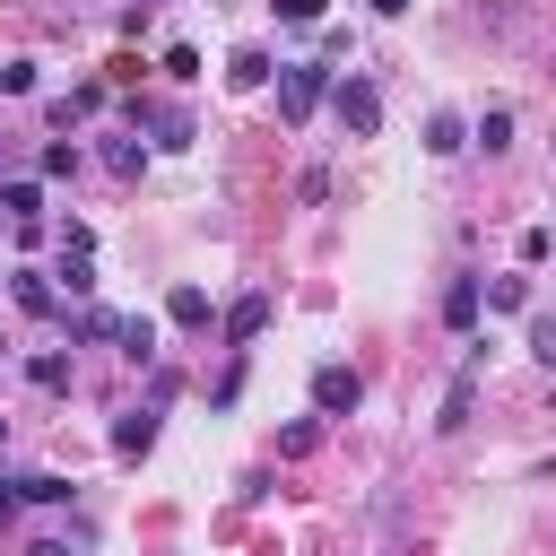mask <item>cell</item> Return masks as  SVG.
<instances>
[{
  "label": "cell",
  "mask_w": 556,
  "mask_h": 556,
  "mask_svg": "<svg viewBox=\"0 0 556 556\" xmlns=\"http://www.w3.org/2000/svg\"><path fill=\"white\" fill-rule=\"evenodd\" d=\"M9 495L17 504H70V478L61 469H35V478H9Z\"/></svg>",
  "instance_id": "30bf717a"
},
{
  "label": "cell",
  "mask_w": 556,
  "mask_h": 556,
  "mask_svg": "<svg viewBox=\"0 0 556 556\" xmlns=\"http://www.w3.org/2000/svg\"><path fill=\"white\" fill-rule=\"evenodd\" d=\"M139 9H165V0H139Z\"/></svg>",
  "instance_id": "4dcf8cb0"
},
{
  "label": "cell",
  "mask_w": 556,
  "mask_h": 556,
  "mask_svg": "<svg viewBox=\"0 0 556 556\" xmlns=\"http://www.w3.org/2000/svg\"><path fill=\"white\" fill-rule=\"evenodd\" d=\"M113 330H122L113 304H87V313H78V339H113Z\"/></svg>",
  "instance_id": "603a6c76"
},
{
  "label": "cell",
  "mask_w": 556,
  "mask_h": 556,
  "mask_svg": "<svg viewBox=\"0 0 556 556\" xmlns=\"http://www.w3.org/2000/svg\"><path fill=\"white\" fill-rule=\"evenodd\" d=\"M61 278H70V295H96V261L87 252H61Z\"/></svg>",
  "instance_id": "7402d4cb"
},
{
  "label": "cell",
  "mask_w": 556,
  "mask_h": 556,
  "mask_svg": "<svg viewBox=\"0 0 556 556\" xmlns=\"http://www.w3.org/2000/svg\"><path fill=\"white\" fill-rule=\"evenodd\" d=\"M530 356H539V365H556V321H547V313L530 321Z\"/></svg>",
  "instance_id": "4316f807"
},
{
  "label": "cell",
  "mask_w": 556,
  "mask_h": 556,
  "mask_svg": "<svg viewBox=\"0 0 556 556\" xmlns=\"http://www.w3.org/2000/svg\"><path fill=\"white\" fill-rule=\"evenodd\" d=\"M313 443H321V426H313V417H304V426H287V434H278V452H287V460H304V452H313Z\"/></svg>",
  "instance_id": "cb8c5ba5"
},
{
  "label": "cell",
  "mask_w": 556,
  "mask_h": 556,
  "mask_svg": "<svg viewBox=\"0 0 556 556\" xmlns=\"http://www.w3.org/2000/svg\"><path fill=\"white\" fill-rule=\"evenodd\" d=\"M478 304H486V295H478V278L460 269V278L443 287V321H452V330H478Z\"/></svg>",
  "instance_id": "52a82bcc"
},
{
  "label": "cell",
  "mask_w": 556,
  "mask_h": 556,
  "mask_svg": "<svg viewBox=\"0 0 556 556\" xmlns=\"http://www.w3.org/2000/svg\"><path fill=\"white\" fill-rule=\"evenodd\" d=\"M365 408V374L356 365H313V417H356Z\"/></svg>",
  "instance_id": "7a4b0ae2"
},
{
  "label": "cell",
  "mask_w": 556,
  "mask_h": 556,
  "mask_svg": "<svg viewBox=\"0 0 556 556\" xmlns=\"http://www.w3.org/2000/svg\"><path fill=\"white\" fill-rule=\"evenodd\" d=\"M139 122L156 130V148H191V122H182V113H165V104H139Z\"/></svg>",
  "instance_id": "4fadbf2b"
},
{
  "label": "cell",
  "mask_w": 556,
  "mask_h": 556,
  "mask_svg": "<svg viewBox=\"0 0 556 556\" xmlns=\"http://www.w3.org/2000/svg\"><path fill=\"white\" fill-rule=\"evenodd\" d=\"M113 339H122V356H130V365H156V313H122V330H113Z\"/></svg>",
  "instance_id": "ba28073f"
},
{
  "label": "cell",
  "mask_w": 556,
  "mask_h": 556,
  "mask_svg": "<svg viewBox=\"0 0 556 556\" xmlns=\"http://www.w3.org/2000/svg\"><path fill=\"white\" fill-rule=\"evenodd\" d=\"M43 208V182H0V226H35Z\"/></svg>",
  "instance_id": "8fae6325"
},
{
  "label": "cell",
  "mask_w": 556,
  "mask_h": 556,
  "mask_svg": "<svg viewBox=\"0 0 556 556\" xmlns=\"http://www.w3.org/2000/svg\"><path fill=\"white\" fill-rule=\"evenodd\" d=\"M321 96H330V70L321 61H278V113L287 122H313Z\"/></svg>",
  "instance_id": "6da1fadb"
},
{
  "label": "cell",
  "mask_w": 556,
  "mask_h": 556,
  "mask_svg": "<svg viewBox=\"0 0 556 556\" xmlns=\"http://www.w3.org/2000/svg\"><path fill=\"white\" fill-rule=\"evenodd\" d=\"M460 148H469L460 113H434V122H426V156H460Z\"/></svg>",
  "instance_id": "5bb4252c"
},
{
  "label": "cell",
  "mask_w": 556,
  "mask_h": 556,
  "mask_svg": "<svg viewBox=\"0 0 556 556\" xmlns=\"http://www.w3.org/2000/svg\"><path fill=\"white\" fill-rule=\"evenodd\" d=\"M26 382H35V391H70V356H61V348L26 356Z\"/></svg>",
  "instance_id": "2e32d148"
},
{
  "label": "cell",
  "mask_w": 556,
  "mask_h": 556,
  "mask_svg": "<svg viewBox=\"0 0 556 556\" xmlns=\"http://www.w3.org/2000/svg\"><path fill=\"white\" fill-rule=\"evenodd\" d=\"M374 9H382V17H400V9H408V0H374Z\"/></svg>",
  "instance_id": "f546056e"
},
{
  "label": "cell",
  "mask_w": 556,
  "mask_h": 556,
  "mask_svg": "<svg viewBox=\"0 0 556 556\" xmlns=\"http://www.w3.org/2000/svg\"><path fill=\"white\" fill-rule=\"evenodd\" d=\"M330 104H339V130H356V139L382 130V96H374V78H330Z\"/></svg>",
  "instance_id": "3957f363"
},
{
  "label": "cell",
  "mask_w": 556,
  "mask_h": 556,
  "mask_svg": "<svg viewBox=\"0 0 556 556\" xmlns=\"http://www.w3.org/2000/svg\"><path fill=\"white\" fill-rule=\"evenodd\" d=\"M226 87H269V52H235L226 61Z\"/></svg>",
  "instance_id": "ac0fdd59"
},
{
  "label": "cell",
  "mask_w": 556,
  "mask_h": 556,
  "mask_svg": "<svg viewBox=\"0 0 556 556\" xmlns=\"http://www.w3.org/2000/svg\"><path fill=\"white\" fill-rule=\"evenodd\" d=\"M104 165H113V174L130 182V174L148 165V148H139V130H122V139H104Z\"/></svg>",
  "instance_id": "e0dca14e"
},
{
  "label": "cell",
  "mask_w": 556,
  "mask_h": 556,
  "mask_svg": "<svg viewBox=\"0 0 556 556\" xmlns=\"http://www.w3.org/2000/svg\"><path fill=\"white\" fill-rule=\"evenodd\" d=\"M35 87V61H0V96H26Z\"/></svg>",
  "instance_id": "484cf974"
},
{
  "label": "cell",
  "mask_w": 556,
  "mask_h": 556,
  "mask_svg": "<svg viewBox=\"0 0 556 556\" xmlns=\"http://www.w3.org/2000/svg\"><path fill=\"white\" fill-rule=\"evenodd\" d=\"M0 443H9V417H0Z\"/></svg>",
  "instance_id": "1f68e13d"
},
{
  "label": "cell",
  "mask_w": 556,
  "mask_h": 556,
  "mask_svg": "<svg viewBox=\"0 0 556 556\" xmlns=\"http://www.w3.org/2000/svg\"><path fill=\"white\" fill-rule=\"evenodd\" d=\"M478 365H486V348H469V356H460V374H452V391H443L434 434H460V426H469V408H478Z\"/></svg>",
  "instance_id": "277c9868"
},
{
  "label": "cell",
  "mask_w": 556,
  "mask_h": 556,
  "mask_svg": "<svg viewBox=\"0 0 556 556\" xmlns=\"http://www.w3.org/2000/svg\"><path fill=\"white\" fill-rule=\"evenodd\" d=\"M148 443H156V408H122V417H113V452H122V460H139Z\"/></svg>",
  "instance_id": "8992f818"
},
{
  "label": "cell",
  "mask_w": 556,
  "mask_h": 556,
  "mask_svg": "<svg viewBox=\"0 0 556 556\" xmlns=\"http://www.w3.org/2000/svg\"><path fill=\"white\" fill-rule=\"evenodd\" d=\"M9 278H17V313H52V304H61L43 269H9Z\"/></svg>",
  "instance_id": "9a60e30c"
},
{
  "label": "cell",
  "mask_w": 556,
  "mask_h": 556,
  "mask_svg": "<svg viewBox=\"0 0 556 556\" xmlns=\"http://www.w3.org/2000/svg\"><path fill=\"white\" fill-rule=\"evenodd\" d=\"M269 9H278L287 26H313V17H321V0H269Z\"/></svg>",
  "instance_id": "83f0119b"
},
{
  "label": "cell",
  "mask_w": 556,
  "mask_h": 556,
  "mask_svg": "<svg viewBox=\"0 0 556 556\" xmlns=\"http://www.w3.org/2000/svg\"><path fill=\"white\" fill-rule=\"evenodd\" d=\"M104 104V78H87V87H70V96H52V130H70L78 113H96Z\"/></svg>",
  "instance_id": "7c38bea8"
},
{
  "label": "cell",
  "mask_w": 556,
  "mask_h": 556,
  "mask_svg": "<svg viewBox=\"0 0 556 556\" xmlns=\"http://www.w3.org/2000/svg\"><path fill=\"white\" fill-rule=\"evenodd\" d=\"M165 78H200V52L191 43H165Z\"/></svg>",
  "instance_id": "d4e9b609"
},
{
  "label": "cell",
  "mask_w": 556,
  "mask_h": 556,
  "mask_svg": "<svg viewBox=\"0 0 556 556\" xmlns=\"http://www.w3.org/2000/svg\"><path fill=\"white\" fill-rule=\"evenodd\" d=\"M486 304H504V313H530V278H495V287H478Z\"/></svg>",
  "instance_id": "44dd1931"
},
{
  "label": "cell",
  "mask_w": 556,
  "mask_h": 556,
  "mask_svg": "<svg viewBox=\"0 0 556 556\" xmlns=\"http://www.w3.org/2000/svg\"><path fill=\"white\" fill-rule=\"evenodd\" d=\"M26 556H78V539H35Z\"/></svg>",
  "instance_id": "f1b7e54d"
},
{
  "label": "cell",
  "mask_w": 556,
  "mask_h": 556,
  "mask_svg": "<svg viewBox=\"0 0 556 556\" xmlns=\"http://www.w3.org/2000/svg\"><path fill=\"white\" fill-rule=\"evenodd\" d=\"M165 321H182V330H208V287H191V278H182V287L165 295Z\"/></svg>",
  "instance_id": "9c48e42d"
},
{
  "label": "cell",
  "mask_w": 556,
  "mask_h": 556,
  "mask_svg": "<svg viewBox=\"0 0 556 556\" xmlns=\"http://www.w3.org/2000/svg\"><path fill=\"white\" fill-rule=\"evenodd\" d=\"M35 174H43V182H70V174H78V148H70V139H52V148L35 156Z\"/></svg>",
  "instance_id": "d6986e66"
},
{
  "label": "cell",
  "mask_w": 556,
  "mask_h": 556,
  "mask_svg": "<svg viewBox=\"0 0 556 556\" xmlns=\"http://www.w3.org/2000/svg\"><path fill=\"white\" fill-rule=\"evenodd\" d=\"M478 139H486V156H495V148H513V113H504V104H486V113H478Z\"/></svg>",
  "instance_id": "ffe728a7"
},
{
  "label": "cell",
  "mask_w": 556,
  "mask_h": 556,
  "mask_svg": "<svg viewBox=\"0 0 556 556\" xmlns=\"http://www.w3.org/2000/svg\"><path fill=\"white\" fill-rule=\"evenodd\" d=\"M261 321H269V295H261V287H252V295H235V304H226V348H252V339H261Z\"/></svg>",
  "instance_id": "5b68a950"
}]
</instances>
